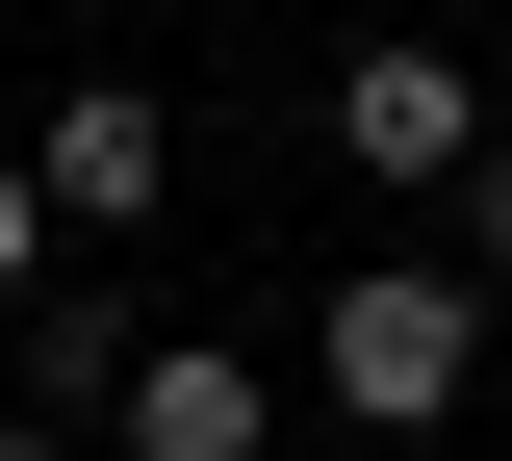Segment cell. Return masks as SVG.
Returning <instances> with one entry per match:
<instances>
[{
    "label": "cell",
    "instance_id": "6da1fadb",
    "mask_svg": "<svg viewBox=\"0 0 512 461\" xmlns=\"http://www.w3.org/2000/svg\"><path fill=\"white\" fill-rule=\"evenodd\" d=\"M461 385H487V282H461V257H359V282H333V410L461 436Z\"/></svg>",
    "mask_w": 512,
    "mask_h": 461
},
{
    "label": "cell",
    "instance_id": "7a4b0ae2",
    "mask_svg": "<svg viewBox=\"0 0 512 461\" xmlns=\"http://www.w3.org/2000/svg\"><path fill=\"white\" fill-rule=\"evenodd\" d=\"M333 154H359V180H487V129H461V52H410V26H384V52L333 77Z\"/></svg>",
    "mask_w": 512,
    "mask_h": 461
},
{
    "label": "cell",
    "instance_id": "3957f363",
    "mask_svg": "<svg viewBox=\"0 0 512 461\" xmlns=\"http://www.w3.org/2000/svg\"><path fill=\"white\" fill-rule=\"evenodd\" d=\"M26 180H52V231H128V205L180 180V129H154V77H77V103H52V154H26Z\"/></svg>",
    "mask_w": 512,
    "mask_h": 461
},
{
    "label": "cell",
    "instance_id": "277c9868",
    "mask_svg": "<svg viewBox=\"0 0 512 461\" xmlns=\"http://www.w3.org/2000/svg\"><path fill=\"white\" fill-rule=\"evenodd\" d=\"M128 461H256V359H180V333H154V385H128Z\"/></svg>",
    "mask_w": 512,
    "mask_h": 461
},
{
    "label": "cell",
    "instance_id": "5b68a950",
    "mask_svg": "<svg viewBox=\"0 0 512 461\" xmlns=\"http://www.w3.org/2000/svg\"><path fill=\"white\" fill-rule=\"evenodd\" d=\"M128 385H154V333H128L103 282H52V333H26V410H128Z\"/></svg>",
    "mask_w": 512,
    "mask_h": 461
},
{
    "label": "cell",
    "instance_id": "8992f818",
    "mask_svg": "<svg viewBox=\"0 0 512 461\" xmlns=\"http://www.w3.org/2000/svg\"><path fill=\"white\" fill-rule=\"evenodd\" d=\"M461 282L512 308V129H487V180H461Z\"/></svg>",
    "mask_w": 512,
    "mask_h": 461
},
{
    "label": "cell",
    "instance_id": "52a82bcc",
    "mask_svg": "<svg viewBox=\"0 0 512 461\" xmlns=\"http://www.w3.org/2000/svg\"><path fill=\"white\" fill-rule=\"evenodd\" d=\"M26 282H52V180L0 154V308H26Z\"/></svg>",
    "mask_w": 512,
    "mask_h": 461
},
{
    "label": "cell",
    "instance_id": "ba28073f",
    "mask_svg": "<svg viewBox=\"0 0 512 461\" xmlns=\"http://www.w3.org/2000/svg\"><path fill=\"white\" fill-rule=\"evenodd\" d=\"M0 461H77V436H26V410H0Z\"/></svg>",
    "mask_w": 512,
    "mask_h": 461
}]
</instances>
